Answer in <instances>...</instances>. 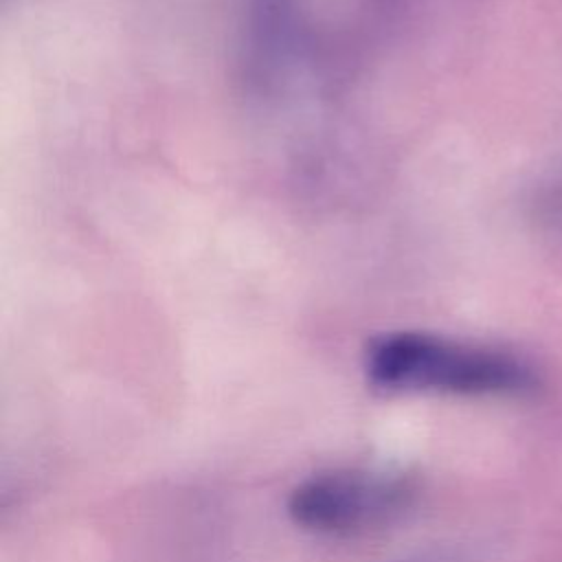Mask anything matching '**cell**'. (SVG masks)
<instances>
[{
	"mask_svg": "<svg viewBox=\"0 0 562 562\" xmlns=\"http://www.w3.org/2000/svg\"><path fill=\"white\" fill-rule=\"evenodd\" d=\"M362 369L371 386L389 393L512 395L536 382L531 367L507 351L417 329L373 336Z\"/></svg>",
	"mask_w": 562,
	"mask_h": 562,
	"instance_id": "cell-1",
	"label": "cell"
},
{
	"mask_svg": "<svg viewBox=\"0 0 562 562\" xmlns=\"http://www.w3.org/2000/svg\"><path fill=\"white\" fill-rule=\"evenodd\" d=\"M415 481L386 468H336L292 487L288 516L321 536H358L400 520L415 503Z\"/></svg>",
	"mask_w": 562,
	"mask_h": 562,
	"instance_id": "cell-2",
	"label": "cell"
},
{
	"mask_svg": "<svg viewBox=\"0 0 562 562\" xmlns=\"http://www.w3.org/2000/svg\"><path fill=\"white\" fill-rule=\"evenodd\" d=\"M408 562H428V560H408Z\"/></svg>",
	"mask_w": 562,
	"mask_h": 562,
	"instance_id": "cell-3",
	"label": "cell"
}]
</instances>
